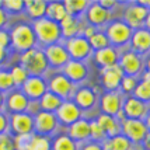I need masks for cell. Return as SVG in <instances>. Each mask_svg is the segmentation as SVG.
I'll use <instances>...</instances> for the list:
<instances>
[{
    "label": "cell",
    "mask_w": 150,
    "mask_h": 150,
    "mask_svg": "<svg viewBox=\"0 0 150 150\" xmlns=\"http://www.w3.org/2000/svg\"><path fill=\"white\" fill-rule=\"evenodd\" d=\"M88 44H90V46H91L93 51H101V49H104V48H108L110 45V41H108V38H107V35H105L104 33H96L94 35H93L91 38L88 39Z\"/></svg>",
    "instance_id": "33"
},
{
    "label": "cell",
    "mask_w": 150,
    "mask_h": 150,
    "mask_svg": "<svg viewBox=\"0 0 150 150\" xmlns=\"http://www.w3.org/2000/svg\"><path fill=\"white\" fill-rule=\"evenodd\" d=\"M81 150H103V146H101V143H97V142H90V143L84 144V147Z\"/></svg>",
    "instance_id": "46"
},
{
    "label": "cell",
    "mask_w": 150,
    "mask_h": 150,
    "mask_svg": "<svg viewBox=\"0 0 150 150\" xmlns=\"http://www.w3.org/2000/svg\"><path fill=\"white\" fill-rule=\"evenodd\" d=\"M11 79H13V83L14 84H24L25 80L28 79V73L25 72V69L23 66H16L11 69Z\"/></svg>",
    "instance_id": "37"
},
{
    "label": "cell",
    "mask_w": 150,
    "mask_h": 150,
    "mask_svg": "<svg viewBox=\"0 0 150 150\" xmlns=\"http://www.w3.org/2000/svg\"><path fill=\"white\" fill-rule=\"evenodd\" d=\"M146 65H147V70L150 72V56H149V59H147V62H146Z\"/></svg>",
    "instance_id": "54"
},
{
    "label": "cell",
    "mask_w": 150,
    "mask_h": 150,
    "mask_svg": "<svg viewBox=\"0 0 150 150\" xmlns=\"http://www.w3.org/2000/svg\"><path fill=\"white\" fill-rule=\"evenodd\" d=\"M52 150H77V144L67 135H59L52 144Z\"/></svg>",
    "instance_id": "32"
},
{
    "label": "cell",
    "mask_w": 150,
    "mask_h": 150,
    "mask_svg": "<svg viewBox=\"0 0 150 150\" xmlns=\"http://www.w3.org/2000/svg\"><path fill=\"white\" fill-rule=\"evenodd\" d=\"M1 104H3V96L0 94V108H1Z\"/></svg>",
    "instance_id": "55"
},
{
    "label": "cell",
    "mask_w": 150,
    "mask_h": 150,
    "mask_svg": "<svg viewBox=\"0 0 150 150\" xmlns=\"http://www.w3.org/2000/svg\"><path fill=\"white\" fill-rule=\"evenodd\" d=\"M86 18L90 23V25L97 28V27L105 25L111 21V13L107 11L104 7L100 6L98 1H91L86 11Z\"/></svg>",
    "instance_id": "13"
},
{
    "label": "cell",
    "mask_w": 150,
    "mask_h": 150,
    "mask_svg": "<svg viewBox=\"0 0 150 150\" xmlns=\"http://www.w3.org/2000/svg\"><path fill=\"white\" fill-rule=\"evenodd\" d=\"M62 103H63L62 98H59L58 96H55L51 91H46L42 97L39 98V107H41V110H44L45 112H52V114L58 111V108L60 107Z\"/></svg>",
    "instance_id": "30"
},
{
    "label": "cell",
    "mask_w": 150,
    "mask_h": 150,
    "mask_svg": "<svg viewBox=\"0 0 150 150\" xmlns=\"http://www.w3.org/2000/svg\"><path fill=\"white\" fill-rule=\"evenodd\" d=\"M45 58L48 60V65H52L53 67H63L70 60V56L66 51V48L60 44H53L45 48Z\"/></svg>",
    "instance_id": "12"
},
{
    "label": "cell",
    "mask_w": 150,
    "mask_h": 150,
    "mask_svg": "<svg viewBox=\"0 0 150 150\" xmlns=\"http://www.w3.org/2000/svg\"><path fill=\"white\" fill-rule=\"evenodd\" d=\"M143 28H146L147 31H150V10H149V13H147V16H146V20H144Z\"/></svg>",
    "instance_id": "50"
},
{
    "label": "cell",
    "mask_w": 150,
    "mask_h": 150,
    "mask_svg": "<svg viewBox=\"0 0 150 150\" xmlns=\"http://www.w3.org/2000/svg\"><path fill=\"white\" fill-rule=\"evenodd\" d=\"M11 128L17 135H27L34 131V119L30 114L21 112L13 114L11 117Z\"/></svg>",
    "instance_id": "22"
},
{
    "label": "cell",
    "mask_w": 150,
    "mask_h": 150,
    "mask_svg": "<svg viewBox=\"0 0 150 150\" xmlns=\"http://www.w3.org/2000/svg\"><path fill=\"white\" fill-rule=\"evenodd\" d=\"M24 96L34 100H39L46 93V83L44 79L39 76H31L25 80V83L23 84Z\"/></svg>",
    "instance_id": "19"
},
{
    "label": "cell",
    "mask_w": 150,
    "mask_h": 150,
    "mask_svg": "<svg viewBox=\"0 0 150 150\" xmlns=\"http://www.w3.org/2000/svg\"><path fill=\"white\" fill-rule=\"evenodd\" d=\"M132 94H133V97L137 98L139 101L147 104V103H150V84L142 80L140 83H137L136 88H135V91L132 93Z\"/></svg>",
    "instance_id": "34"
},
{
    "label": "cell",
    "mask_w": 150,
    "mask_h": 150,
    "mask_svg": "<svg viewBox=\"0 0 150 150\" xmlns=\"http://www.w3.org/2000/svg\"><path fill=\"white\" fill-rule=\"evenodd\" d=\"M67 136L74 142L87 140L90 137V122L83 119V118H80L79 121H76L74 124L69 126V135Z\"/></svg>",
    "instance_id": "24"
},
{
    "label": "cell",
    "mask_w": 150,
    "mask_h": 150,
    "mask_svg": "<svg viewBox=\"0 0 150 150\" xmlns=\"http://www.w3.org/2000/svg\"><path fill=\"white\" fill-rule=\"evenodd\" d=\"M28 98L24 96V93L16 91L13 93L8 100H7V107L10 111H13L14 114H21L27 110V105H28Z\"/></svg>",
    "instance_id": "28"
},
{
    "label": "cell",
    "mask_w": 150,
    "mask_h": 150,
    "mask_svg": "<svg viewBox=\"0 0 150 150\" xmlns=\"http://www.w3.org/2000/svg\"><path fill=\"white\" fill-rule=\"evenodd\" d=\"M94 58H96V62L101 66V69H107V67L117 65L118 60H119V55H118L115 48L108 46V48H104L101 51H97Z\"/></svg>",
    "instance_id": "25"
},
{
    "label": "cell",
    "mask_w": 150,
    "mask_h": 150,
    "mask_svg": "<svg viewBox=\"0 0 150 150\" xmlns=\"http://www.w3.org/2000/svg\"><path fill=\"white\" fill-rule=\"evenodd\" d=\"M143 122H144V125H146V128H147V131H150V111H147Z\"/></svg>",
    "instance_id": "51"
},
{
    "label": "cell",
    "mask_w": 150,
    "mask_h": 150,
    "mask_svg": "<svg viewBox=\"0 0 150 150\" xmlns=\"http://www.w3.org/2000/svg\"><path fill=\"white\" fill-rule=\"evenodd\" d=\"M35 34H34L33 27L27 25V24H20L13 30L11 33V44L18 51H30L35 45Z\"/></svg>",
    "instance_id": "4"
},
{
    "label": "cell",
    "mask_w": 150,
    "mask_h": 150,
    "mask_svg": "<svg viewBox=\"0 0 150 150\" xmlns=\"http://www.w3.org/2000/svg\"><path fill=\"white\" fill-rule=\"evenodd\" d=\"M103 74V83L108 91H117L121 87V81L124 79V72L119 67V65H114L111 67H107L101 70Z\"/></svg>",
    "instance_id": "16"
},
{
    "label": "cell",
    "mask_w": 150,
    "mask_h": 150,
    "mask_svg": "<svg viewBox=\"0 0 150 150\" xmlns=\"http://www.w3.org/2000/svg\"><path fill=\"white\" fill-rule=\"evenodd\" d=\"M122 104H124V97L119 90L108 91L101 97V110H103V114H105V115L117 117L122 110Z\"/></svg>",
    "instance_id": "9"
},
{
    "label": "cell",
    "mask_w": 150,
    "mask_h": 150,
    "mask_svg": "<svg viewBox=\"0 0 150 150\" xmlns=\"http://www.w3.org/2000/svg\"><path fill=\"white\" fill-rule=\"evenodd\" d=\"M90 3L91 1H88V0H66V1H63V6H65L67 16L80 18V16L86 14Z\"/></svg>",
    "instance_id": "26"
},
{
    "label": "cell",
    "mask_w": 150,
    "mask_h": 150,
    "mask_svg": "<svg viewBox=\"0 0 150 150\" xmlns=\"http://www.w3.org/2000/svg\"><path fill=\"white\" fill-rule=\"evenodd\" d=\"M21 66L25 69L27 73H30L33 76H41V74H44L46 72L49 65H48V60L45 58L44 51L33 48V49L23 53Z\"/></svg>",
    "instance_id": "2"
},
{
    "label": "cell",
    "mask_w": 150,
    "mask_h": 150,
    "mask_svg": "<svg viewBox=\"0 0 150 150\" xmlns=\"http://www.w3.org/2000/svg\"><path fill=\"white\" fill-rule=\"evenodd\" d=\"M0 150H14V140L10 135L7 133L0 135Z\"/></svg>",
    "instance_id": "42"
},
{
    "label": "cell",
    "mask_w": 150,
    "mask_h": 150,
    "mask_svg": "<svg viewBox=\"0 0 150 150\" xmlns=\"http://www.w3.org/2000/svg\"><path fill=\"white\" fill-rule=\"evenodd\" d=\"M34 137V133H27V135H17L14 137V150H28L31 140Z\"/></svg>",
    "instance_id": "36"
},
{
    "label": "cell",
    "mask_w": 150,
    "mask_h": 150,
    "mask_svg": "<svg viewBox=\"0 0 150 150\" xmlns=\"http://www.w3.org/2000/svg\"><path fill=\"white\" fill-rule=\"evenodd\" d=\"M6 24V13L3 8H0V28Z\"/></svg>",
    "instance_id": "49"
},
{
    "label": "cell",
    "mask_w": 150,
    "mask_h": 150,
    "mask_svg": "<svg viewBox=\"0 0 150 150\" xmlns=\"http://www.w3.org/2000/svg\"><path fill=\"white\" fill-rule=\"evenodd\" d=\"M143 149L144 150H150V131L147 132V135H146V137L143 139Z\"/></svg>",
    "instance_id": "48"
},
{
    "label": "cell",
    "mask_w": 150,
    "mask_h": 150,
    "mask_svg": "<svg viewBox=\"0 0 150 150\" xmlns=\"http://www.w3.org/2000/svg\"><path fill=\"white\" fill-rule=\"evenodd\" d=\"M14 86L11 74L8 72H0V90H8Z\"/></svg>",
    "instance_id": "41"
},
{
    "label": "cell",
    "mask_w": 150,
    "mask_h": 150,
    "mask_svg": "<svg viewBox=\"0 0 150 150\" xmlns=\"http://www.w3.org/2000/svg\"><path fill=\"white\" fill-rule=\"evenodd\" d=\"M122 133L132 143H140L147 135V128L140 119H122L121 121Z\"/></svg>",
    "instance_id": "6"
},
{
    "label": "cell",
    "mask_w": 150,
    "mask_h": 150,
    "mask_svg": "<svg viewBox=\"0 0 150 150\" xmlns=\"http://www.w3.org/2000/svg\"><path fill=\"white\" fill-rule=\"evenodd\" d=\"M101 146H103V150H131L132 142L129 139H126L124 135H119L111 139H105Z\"/></svg>",
    "instance_id": "31"
},
{
    "label": "cell",
    "mask_w": 150,
    "mask_h": 150,
    "mask_svg": "<svg viewBox=\"0 0 150 150\" xmlns=\"http://www.w3.org/2000/svg\"><path fill=\"white\" fill-rule=\"evenodd\" d=\"M149 111L147 104H144L142 101H139L133 96H129L124 100L122 104V114L125 119H143L146 114Z\"/></svg>",
    "instance_id": "8"
},
{
    "label": "cell",
    "mask_w": 150,
    "mask_h": 150,
    "mask_svg": "<svg viewBox=\"0 0 150 150\" xmlns=\"http://www.w3.org/2000/svg\"><path fill=\"white\" fill-rule=\"evenodd\" d=\"M147 13H149V10L142 7L137 1H129L128 3V8L125 10L124 13V20L122 21L125 24H128L135 31V30H139V28H143Z\"/></svg>",
    "instance_id": "7"
},
{
    "label": "cell",
    "mask_w": 150,
    "mask_h": 150,
    "mask_svg": "<svg viewBox=\"0 0 150 150\" xmlns=\"http://www.w3.org/2000/svg\"><path fill=\"white\" fill-rule=\"evenodd\" d=\"M66 51L69 53V56L72 60H77V62H83L84 59L90 58L93 53V49L88 41L86 38H83L81 35L70 38L66 41Z\"/></svg>",
    "instance_id": "5"
},
{
    "label": "cell",
    "mask_w": 150,
    "mask_h": 150,
    "mask_svg": "<svg viewBox=\"0 0 150 150\" xmlns=\"http://www.w3.org/2000/svg\"><path fill=\"white\" fill-rule=\"evenodd\" d=\"M100 3V6L104 7L107 11H110L111 13V8L112 7H115L118 4V1H115V0H111V1H105V0H101V1H98Z\"/></svg>",
    "instance_id": "45"
},
{
    "label": "cell",
    "mask_w": 150,
    "mask_h": 150,
    "mask_svg": "<svg viewBox=\"0 0 150 150\" xmlns=\"http://www.w3.org/2000/svg\"><path fill=\"white\" fill-rule=\"evenodd\" d=\"M39 110H41V107H39V101H37V100H33V103H31V101H28V105H27L25 111L31 112V114H38Z\"/></svg>",
    "instance_id": "43"
},
{
    "label": "cell",
    "mask_w": 150,
    "mask_h": 150,
    "mask_svg": "<svg viewBox=\"0 0 150 150\" xmlns=\"http://www.w3.org/2000/svg\"><path fill=\"white\" fill-rule=\"evenodd\" d=\"M81 118V110L73 101H63L56 111V119L60 124L70 126Z\"/></svg>",
    "instance_id": "11"
},
{
    "label": "cell",
    "mask_w": 150,
    "mask_h": 150,
    "mask_svg": "<svg viewBox=\"0 0 150 150\" xmlns=\"http://www.w3.org/2000/svg\"><path fill=\"white\" fill-rule=\"evenodd\" d=\"M62 70H63V76L67 80H70L73 84L83 81L88 74L87 66L83 62H77V60H72V59L62 67Z\"/></svg>",
    "instance_id": "17"
},
{
    "label": "cell",
    "mask_w": 150,
    "mask_h": 150,
    "mask_svg": "<svg viewBox=\"0 0 150 150\" xmlns=\"http://www.w3.org/2000/svg\"><path fill=\"white\" fill-rule=\"evenodd\" d=\"M28 150H51V143L49 139L46 136H41V135H34L30 149Z\"/></svg>",
    "instance_id": "35"
},
{
    "label": "cell",
    "mask_w": 150,
    "mask_h": 150,
    "mask_svg": "<svg viewBox=\"0 0 150 150\" xmlns=\"http://www.w3.org/2000/svg\"><path fill=\"white\" fill-rule=\"evenodd\" d=\"M4 56H6V49H1V48H0V63L3 62Z\"/></svg>",
    "instance_id": "53"
},
{
    "label": "cell",
    "mask_w": 150,
    "mask_h": 150,
    "mask_svg": "<svg viewBox=\"0 0 150 150\" xmlns=\"http://www.w3.org/2000/svg\"><path fill=\"white\" fill-rule=\"evenodd\" d=\"M118 62H119L118 65L122 69L124 74L129 76V77H133V76L139 74L140 70H142V59L137 53L132 52V51L122 53V56L119 58Z\"/></svg>",
    "instance_id": "15"
},
{
    "label": "cell",
    "mask_w": 150,
    "mask_h": 150,
    "mask_svg": "<svg viewBox=\"0 0 150 150\" xmlns=\"http://www.w3.org/2000/svg\"><path fill=\"white\" fill-rule=\"evenodd\" d=\"M73 103L77 105L79 108L81 110H88V108H91L93 105L96 104V101H97V97H96V93L93 91L91 88H88V87H81V88H79L77 91H74L73 94Z\"/></svg>",
    "instance_id": "23"
},
{
    "label": "cell",
    "mask_w": 150,
    "mask_h": 150,
    "mask_svg": "<svg viewBox=\"0 0 150 150\" xmlns=\"http://www.w3.org/2000/svg\"><path fill=\"white\" fill-rule=\"evenodd\" d=\"M137 86V81L135 77H129V76H124L122 81H121V90L125 93V94H131V93L135 91Z\"/></svg>",
    "instance_id": "39"
},
{
    "label": "cell",
    "mask_w": 150,
    "mask_h": 150,
    "mask_svg": "<svg viewBox=\"0 0 150 150\" xmlns=\"http://www.w3.org/2000/svg\"><path fill=\"white\" fill-rule=\"evenodd\" d=\"M6 129H7V119L3 114H0V135L4 133Z\"/></svg>",
    "instance_id": "47"
},
{
    "label": "cell",
    "mask_w": 150,
    "mask_h": 150,
    "mask_svg": "<svg viewBox=\"0 0 150 150\" xmlns=\"http://www.w3.org/2000/svg\"><path fill=\"white\" fill-rule=\"evenodd\" d=\"M46 6H48V1H42V0H30V1H24V7H25L27 14H28L31 18L35 20V21L45 17Z\"/></svg>",
    "instance_id": "27"
},
{
    "label": "cell",
    "mask_w": 150,
    "mask_h": 150,
    "mask_svg": "<svg viewBox=\"0 0 150 150\" xmlns=\"http://www.w3.org/2000/svg\"><path fill=\"white\" fill-rule=\"evenodd\" d=\"M98 124V126L104 131L107 139H111V137L119 136L122 135V128H121V121H118L115 117H110V115H105L101 114L96 121Z\"/></svg>",
    "instance_id": "20"
},
{
    "label": "cell",
    "mask_w": 150,
    "mask_h": 150,
    "mask_svg": "<svg viewBox=\"0 0 150 150\" xmlns=\"http://www.w3.org/2000/svg\"><path fill=\"white\" fill-rule=\"evenodd\" d=\"M10 44V37L6 31H0V48L1 49H6Z\"/></svg>",
    "instance_id": "44"
},
{
    "label": "cell",
    "mask_w": 150,
    "mask_h": 150,
    "mask_svg": "<svg viewBox=\"0 0 150 150\" xmlns=\"http://www.w3.org/2000/svg\"><path fill=\"white\" fill-rule=\"evenodd\" d=\"M66 16H67V14H66L63 1H49V3H48L46 13H45V17L48 20H52V21H55V23L59 24Z\"/></svg>",
    "instance_id": "29"
},
{
    "label": "cell",
    "mask_w": 150,
    "mask_h": 150,
    "mask_svg": "<svg viewBox=\"0 0 150 150\" xmlns=\"http://www.w3.org/2000/svg\"><path fill=\"white\" fill-rule=\"evenodd\" d=\"M58 119H56V115L52 114V112H45L41 111L35 115V119H34V129L38 132L41 136L44 135H51L56 131L58 128Z\"/></svg>",
    "instance_id": "10"
},
{
    "label": "cell",
    "mask_w": 150,
    "mask_h": 150,
    "mask_svg": "<svg viewBox=\"0 0 150 150\" xmlns=\"http://www.w3.org/2000/svg\"><path fill=\"white\" fill-rule=\"evenodd\" d=\"M33 30L35 38H38L39 42H42L46 46L58 44V41L62 38V31L59 24L52 20H48L46 17L37 20L34 23Z\"/></svg>",
    "instance_id": "1"
},
{
    "label": "cell",
    "mask_w": 150,
    "mask_h": 150,
    "mask_svg": "<svg viewBox=\"0 0 150 150\" xmlns=\"http://www.w3.org/2000/svg\"><path fill=\"white\" fill-rule=\"evenodd\" d=\"M90 137H91V139H94L97 143H100V142H104L105 139H107L104 131L98 126V124L96 122V121H91V122H90Z\"/></svg>",
    "instance_id": "38"
},
{
    "label": "cell",
    "mask_w": 150,
    "mask_h": 150,
    "mask_svg": "<svg viewBox=\"0 0 150 150\" xmlns=\"http://www.w3.org/2000/svg\"><path fill=\"white\" fill-rule=\"evenodd\" d=\"M131 48L132 52L142 55V53L150 52V31L146 28H139L132 33L131 37Z\"/></svg>",
    "instance_id": "18"
},
{
    "label": "cell",
    "mask_w": 150,
    "mask_h": 150,
    "mask_svg": "<svg viewBox=\"0 0 150 150\" xmlns=\"http://www.w3.org/2000/svg\"><path fill=\"white\" fill-rule=\"evenodd\" d=\"M132 33H133V30L128 24H125L122 20H115V21H110L107 24L104 34L110 41V45L115 48V46H122L128 44L131 41Z\"/></svg>",
    "instance_id": "3"
},
{
    "label": "cell",
    "mask_w": 150,
    "mask_h": 150,
    "mask_svg": "<svg viewBox=\"0 0 150 150\" xmlns=\"http://www.w3.org/2000/svg\"><path fill=\"white\" fill-rule=\"evenodd\" d=\"M143 81H146V83H149V84H150V72H149V70H147V72H144Z\"/></svg>",
    "instance_id": "52"
},
{
    "label": "cell",
    "mask_w": 150,
    "mask_h": 150,
    "mask_svg": "<svg viewBox=\"0 0 150 150\" xmlns=\"http://www.w3.org/2000/svg\"><path fill=\"white\" fill-rule=\"evenodd\" d=\"M59 27H60V31H62V37H65L67 39L79 37L84 30V27L81 25L80 18H76L72 16H66L65 18L59 23Z\"/></svg>",
    "instance_id": "21"
},
{
    "label": "cell",
    "mask_w": 150,
    "mask_h": 150,
    "mask_svg": "<svg viewBox=\"0 0 150 150\" xmlns=\"http://www.w3.org/2000/svg\"><path fill=\"white\" fill-rule=\"evenodd\" d=\"M49 90L59 98L66 100L74 94V84L70 80H67L63 74H56L49 81Z\"/></svg>",
    "instance_id": "14"
},
{
    "label": "cell",
    "mask_w": 150,
    "mask_h": 150,
    "mask_svg": "<svg viewBox=\"0 0 150 150\" xmlns=\"http://www.w3.org/2000/svg\"><path fill=\"white\" fill-rule=\"evenodd\" d=\"M3 7L8 13H20L24 10V1L21 0H7L3 1Z\"/></svg>",
    "instance_id": "40"
}]
</instances>
